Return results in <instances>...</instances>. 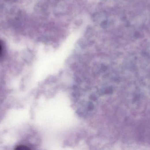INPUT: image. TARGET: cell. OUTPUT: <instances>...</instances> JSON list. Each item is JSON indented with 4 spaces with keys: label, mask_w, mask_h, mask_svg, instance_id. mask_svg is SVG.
Instances as JSON below:
<instances>
[{
    "label": "cell",
    "mask_w": 150,
    "mask_h": 150,
    "mask_svg": "<svg viewBox=\"0 0 150 150\" xmlns=\"http://www.w3.org/2000/svg\"><path fill=\"white\" fill-rule=\"evenodd\" d=\"M16 149V150H28L29 149V148L25 146L20 145L17 146Z\"/></svg>",
    "instance_id": "1"
},
{
    "label": "cell",
    "mask_w": 150,
    "mask_h": 150,
    "mask_svg": "<svg viewBox=\"0 0 150 150\" xmlns=\"http://www.w3.org/2000/svg\"><path fill=\"white\" fill-rule=\"evenodd\" d=\"M3 52V45L2 43L0 41V56L2 54Z\"/></svg>",
    "instance_id": "2"
}]
</instances>
